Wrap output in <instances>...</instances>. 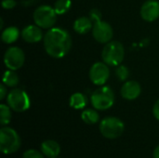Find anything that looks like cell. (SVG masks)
<instances>
[{
  "label": "cell",
  "mask_w": 159,
  "mask_h": 158,
  "mask_svg": "<svg viewBox=\"0 0 159 158\" xmlns=\"http://www.w3.org/2000/svg\"><path fill=\"white\" fill-rule=\"evenodd\" d=\"M46 52L54 59H61L67 55L72 47V37L70 34L59 27H52L47 31L43 38Z\"/></svg>",
  "instance_id": "obj_1"
},
{
  "label": "cell",
  "mask_w": 159,
  "mask_h": 158,
  "mask_svg": "<svg viewBox=\"0 0 159 158\" xmlns=\"http://www.w3.org/2000/svg\"><path fill=\"white\" fill-rule=\"evenodd\" d=\"M90 102L96 110H108L115 103V93L110 87L101 86V88L92 92L90 96Z\"/></svg>",
  "instance_id": "obj_2"
},
{
  "label": "cell",
  "mask_w": 159,
  "mask_h": 158,
  "mask_svg": "<svg viewBox=\"0 0 159 158\" xmlns=\"http://www.w3.org/2000/svg\"><path fill=\"white\" fill-rule=\"evenodd\" d=\"M125 57L124 46L118 41H110L105 44L102 51V59L109 66H118Z\"/></svg>",
  "instance_id": "obj_3"
},
{
  "label": "cell",
  "mask_w": 159,
  "mask_h": 158,
  "mask_svg": "<svg viewBox=\"0 0 159 158\" xmlns=\"http://www.w3.org/2000/svg\"><path fill=\"white\" fill-rule=\"evenodd\" d=\"M20 147V138L16 130L8 127L0 129V150L4 155H11Z\"/></svg>",
  "instance_id": "obj_4"
},
{
  "label": "cell",
  "mask_w": 159,
  "mask_h": 158,
  "mask_svg": "<svg viewBox=\"0 0 159 158\" xmlns=\"http://www.w3.org/2000/svg\"><path fill=\"white\" fill-rule=\"evenodd\" d=\"M57 16L54 7L48 5L38 7L33 15L34 23L42 29L52 28L57 21Z\"/></svg>",
  "instance_id": "obj_5"
},
{
  "label": "cell",
  "mask_w": 159,
  "mask_h": 158,
  "mask_svg": "<svg viewBox=\"0 0 159 158\" xmlns=\"http://www.w3.org/2000/svg\"><path fill=\"white\" fill-rule=\"evenodd\" d=\"M125 129L124 123L117 117L108 116L103 118L100 124V131L103 137L115 140L120 137Z\"/></svg>",
  "instance_id": "obj_6"
},
{
  "label": "cell",
  "mask_w": 159,
  "mask_h": 158,
  "mask_svg": "<svg viewBox=\"0 0 159 158\" xmlns=\"http://www.w3.org/2000/svg\"><path fill=\"white\" fill-rule=\"evenodd\" d=\"M7 102L11 110L17 113L25 112L31 106V101L28 94L20 88H13L10 90L7 93Z\"/></svg>",
  "instance_id": "obj_7"
},
{
  "label": "cell",
  "mask_w": 159,
  "mask_h": 158,
  "mask_svg": "<svg viewBox=\"0 0 159 158\" xmlns=\"http://www.w3.org/2000/svg\"><path fill=\"white\" fill-rule=\"evenodd\" d=\"M25 61L23 50L19 47H10L7 49L4 55V63L9 70H19L22 67Z\"/></svg>",
  "instance_id": "obj_8"
},
{
  "label": "cell",
  "mask_w": 159,
  "mask_h": 158,
  "mask_svg": "<svg viewBox=\"0 0 159 158\" xmlns=\"http://www.w3.org/2000/svg\"><path fill=\"white\" fill-rule=\"evenodd\" d=\"M113 34V28L108 22L102 20L93 22L92 35L97 42L101 44H106L112 41Z\"/></svg>",
  "instance_id": "obj_9"
},
{
  "label": "cell",
  "mask_w": 159,
  "mask_h": 158,
  "mask_svg": "<svg viewBox=\"0 0 159 158\" xmlns=\"http://www.w3.org/2000/svg\"><path fill=\"white\" fill-rule=\"evenodd\" d=\"M110 76V69L103 61L95 62L89 70V79L97 86H103Z\"/></svg>",
  "instance_id": "obj_10"
},
{
  "label": "cell",
  "mask_w": 159,
  "mask_h": 158,
  "mask_svg": "<svg viewBox=\"0 0 159 158\" xmlns=\"http://www.w3.org/2000/svg\"><path fill=\"white\" fill-rule=\"evenodd\" d=\"M141 16L146 21H155L159 18V2L157 0H148L141 7Z\"/></svg>",
  "instance_id": "obj_11"
},
{
  "label": "cell",
  "mask_w": 159,
  "mask_h": 158,
  "mask_svg": "<svg viewBox=\"0 0 159 158\" xmlns=\"http://www.w3.org/2000/svg\"><path fill=\"white\" fill-rule=\"evenodd\" d=\"M142 93L141 85L134 80L127 81L123 84L121 88V96L125 100L133 101L136 100Z\"/></svg>",
  "instance_id": "obj_12"
},
{
  "label": "cell",
  "mask_w": 159,
  "mask_h": 158,
  "mask_svg": "<svg viewBox=\"0 0 159 158\" xmlns=\"http://www.w3.org/2000/svg\"><path fill=\"white\" fill-rule=\"evenodd\" d=\"M21 37L27 43H37L44 38L42 28L35 25H28L21 31Z\"/></svg>",
  "instance_id": "obj_13"
},
{
  "label": "cell",
  "mask_w": 159,
  "mask_h": 158,
  "mask_svg": "<svg viewBox=\"0 0 159 158\" xmlns=\"http://www.w3.org/2000/svg\"><path fill=\"white\" fill-rule=\"evenodd\" d=\"M41 151H42L43 155L47 157H57L61 153V146L55 141L47 140L42 142Z\"/></svg>",
  "instance_id": "obj_14"
},
{
  "label": "cell",
  "mask_w": 159,
  "mask_h": 158,
  "mask_svg": "<svg viewBox=\"0 0 159 158\" xmlns=\"http://www.w3.org/2000/svg\"><path fill=\"white\" fill-rule=\"evenodd\" d=\"M93 28V21L89 17L82 16L77 18L74 22V30L79 34H85Z\"/></svg>",
  "instance_id": "obj_15"
},
{
  "label": "cell",
  "mask_w": 159,
  "mask_h": 158,
  "mask_svg": "<svg viewBox=\"0 0 159 158\" xmlns=\"http://www.w3.org/2000/svg\"><path fill=\"white\" fill-rule=\"evenodd\" d=\"M19 36H20V30L15 26H9L2 31L1 40L5 44L9 45V44H13L14 42H16Z\"/></svg>",
  "instance_id": "obj_16"
},
{
  "label": "cell",
  "mask_w": 159,
  "mask_h": 158,
  "mask_svg": "<svg viewBox=\"0 0 159 158\" xmlns=\"http://www.w3.org/2000/svg\"><path fill=\"white\" fill-rule=\"evenodd\" d=\"M88 103V100L87 97L80 93V92H76L74 93L71 97H70V101H69V104L72 108L75 109V110H80L86 107Z\"/></svg>",
  "instance_id": "obj_17"
},
{
  "label": "cell",
  "mask_w": 159,
  "mask_h": 158,
  "mask_svg": "<svg viewBox=\"0 0 159 158\" xmlns=\"http://www.w3.org/2000/svg\"><path fill=\"white\" fill-rule=\"evenodd\" d=\"M19 82H20V79H19L18 74L15 73V71L8 69L4 73L3 78H2V83L5 84L7 87L14 88L19 84Z\"/></svg>",
  "instance_id": "obj_18"
},
{
  "label": "cell",
  "mask_w": 159,
  "mask_h": 158,
  "mask_svg": "<svg viewBox=\"0 0 159 158\" xmlns=\"http://www.w3.org/2000/svg\"><path fill=\"white\" fill-rule=\"evenodd\" d=\"M81 119L88 125H94L99 122L100 115L98 112L94 109H87L82 112Z\"/></svg>",
  "instance_id": "obj_19"
},
{
  "label": "cell",
  "mask_w": 159,
  "mask_h": 158,
  "mask_svg": "<svg viewBox=\"0 0 159 158\" xmlns=\"http://www.w3.org/2000/svg\"><path fill=\"white\" fill-rule=\"evenodd\" d=\"M71 7H72L71 0H57L53 7L57 15H63L70 10Z\"/></svg>",
  "instance_id": "obj_20"
},
{
  "label": "cell",
  "mask_w": 159,
  "mask_h": 158,
  "mask_svg": "<svg viewBox=\"0 0 159 158\" xmlns=\"http://www.w3.org/2000/svg\"><path fill=\"white\" fill-rule=\"evenodd\" d=\"M11 108L8 105H0V124L2 127H6L11 120Z\"/></svg>",
  "instance_id": "obj_21"
},
{
  "label": "cell",
  "mask_w": 159,
  "mask_h": 158,
  "mask_svg": "<svg viewBox=\"0 0 159 158\" xmlns=\"http://www.w3.org/2000/svg\"><path fill=\"white\" fill-rule=\"evenodd\" d=\"M116 75L120 81H126L129 76V71L125 65H118L116 69Z\"/></svg>",
  "instance_id": "obj_22"
},
{
  "label": "cell",
  "mask_w": 159,
  "mask_h": 158,
  "mask_svg": "<svg viewBox=\"0 0 159 158\" xmlns=\"http://www.w3.org/2000/svg\"><path fill=\"white\" fill-rule=\"evenodd\" d=\"M22 158H44V155L43 153H40L37 150L30 149L23 153Z\"/></svg>",
  "instance_id": "obj_23"
},
{
  "label": "cell",
  "mask_w": 159,
  "mask_h": 158,
  "mask_svg": "<svg viewBox=\"0 0 159 158\" xmlns=\"http://www.w3.org/2000/svg\"><path fill=\"white\" fill-rule=\"evenodd\" d=\"M102 12L98 9V8H92L90 11H89V18L91 19V20L94 22V21H97V20H102Z\"/></svg>",
  "instance_id": "obj_24"
},
{
  "label": "cell",
  "mask_w": 159,
  "mask_h": 158,
  "mask_svg": "<svg viewBox=\"0 0 159 158\" xmlns=\"http://www.w3.org/2000/svg\"><path fill=\"white\" fill-rule=\"evenodd\" d=\"M16 6L15 0H3L2 1V7L5 9H12Z\"/></svg>",
  "instance_id": "obj_25"
},
{
  "label": "cell",
  "mask_w": 159,
  "mask_h": 158,
  "mask_svg": "<svg viewBox=\"0 0 159 158\" xmlns=\"http://www.w3.org/2000/svg\"><path fill=\"white\" fill-rule=\"evenodd\" d=\"M6 96H7V88H6V85L2 83L0 85V100H4L6 98Z\"/></svg>",
  "instance_id": "obj_26"
},
{
  "label": "cell",
  "mask_w": 159,
  "mask_h": 158,
  "mask_svg": "<svg viewBox=\"0 0 159 158\" xmlns=\"http://www.w3.org/2000/svg\"><path fill=\"white\" fill-rule=\"evenodd\" d=\"M153 115L159 121V99L157 101V102L155 103L153 107Z\"/></svg>",
  "instance_id": "obj_27"
},
{
  "label": "cell",
  "mask_w": 159,
  "mask_h": 158,
  "mask_svg": "<svg viewBox=\"0 0 159 158\" xmlns=\"http://www.w3.org/2000/svg\"><path fill=\"white\" fill-rule=\"evenodd\" d=\"M153 157L159 158V145L158 146H157V148L154 150V153H153Z\"/></svg>",
  "instance_id": "obj_28"
},
{
  "label": "cell",
  "mask_w": 159,
  "mask_h": 158,
  "mask_svg": "<svg viewBox=\"0 0 159 158\" xmlns=\"http://www.w3.org/2000/svg\"><path fill=\"white\" fill-rule=\"evenodd\" d=\"M51 158H57V157H51Z\"/></svg>",
  "instance_id": "obj_29"
}]
</instances>
